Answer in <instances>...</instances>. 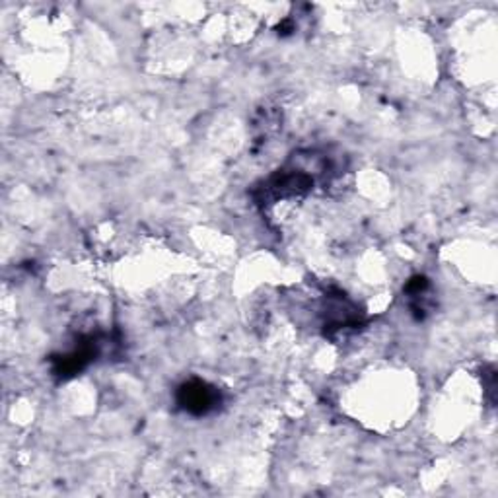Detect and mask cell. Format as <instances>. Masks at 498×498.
Returning a JSON list of instances; mask_svg holds the SVG:
<instances>
[{
  "instance_id": "obj_1",
  "label": "cell",
  "mask_w": 498,
  "mask_h": 498,
  "mask_svg": "<svg viewBox=\"0 0 498 498\" xmlns=\"http://www.w3.org/2000/svg\"><path fill=\"white\" fill-rule=\"evenodd\" d=\"M218 401H220L218 391L199 380L189 382L179 389L181 407L193 415H207L208 411L215 409Z\"/></svg>"
}]
</instances>
